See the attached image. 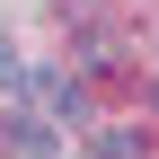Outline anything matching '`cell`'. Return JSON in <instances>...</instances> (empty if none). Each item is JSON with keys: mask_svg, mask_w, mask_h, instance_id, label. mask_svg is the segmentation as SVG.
Masks as SVG:
<instances>
[{"mask_svg": "<svg viewBox=\"0 0 159 159\" xmlns=\"http://www.w3.org/2000/svg\"><path fill=\"white\" fill-rule=\"evenodd\" d=\"M9 150H18V159H62V150H53V133H44V124H9Z\"/></svg>", "mask_w": 159, "mask_h": 159, "instance_id": "6da1fadb", "label": "cell"}, {"mask_svg": "<svg viewBox=\"0 0 159 159\" xmlns=\"http://www.w3.org/2000/svg\"><path fill=\"white\" fill-rule=\"evenodd\" d=\"M97 159H115V150H97Z\"/></svg>", "mask_w": 159, "mask_h": 159, "instance_id": "7a4b0ae2", "label": "cell"}]
</instances>
